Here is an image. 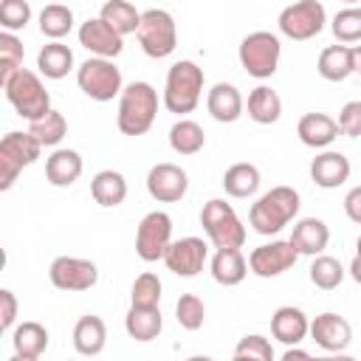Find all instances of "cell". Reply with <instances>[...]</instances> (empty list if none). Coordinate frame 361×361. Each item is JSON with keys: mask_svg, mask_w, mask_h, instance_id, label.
Wrapping results in <instances>:
<instances>
[{"mask_svg": "<svg viewBox=\"0 0 361 361\" xmlns=\"http://www.w3.org/2000/svg\"><path fill=\"white\" fill-rule=\"evenodd\" d=\"M299 206H302V200H299V192L293 186H274L251 203L248 226L262 237L279 234L290 220H296Z\"/></svg>", "mask_w": 361, "mask_h": 361, "instance_id": "obj_1", "label": "cell"}, {"mask_svg": "<svg viewBox=\"0 0 361 361\" xmlns=\"http://www.w3.org/2000/svg\"><path fill=\"white\" fill-rule=\"evenodd\" d=\"M158 116V90L149 82H130L124 85L118 96V113H116V127L121 135H144L155 124Z\"/></svg>", "mask_w": 361, "mask_h": 361, "instance_id": "obj_2", "label": "cell"}, {"mask_svg": "<svg viewBox=\"0 0 361 361\" xmlns=\"http://www.w3.org/2000/svg\"><path fill=\"white\" fill-rule=\"evenodd\" d=\"M203 68L192 59H178L169 71H166V82H164V107L175 116H186L200 104L203 96Z\"/></svg>", "mask_w": 361, "mask_h": 361, "instance_id": "obj_3", "label": "cell"}, {"mask_svg": "<svg viewBox=\"0 0 361 361\" xmlns=\"http://www.w3.org/2000/svg\"><path fill=\"white\" fill-rule=\"evenodd\" d=\"M3 90H6V99L14 107V113L25 121H37L51 110V93L45 90L39 73H34L28 68H20L3 85Z\"/></svg>", "mask_w": 361, "mask_h": 361, "instance_id": "obj_4", "label": "cell"}, {"mask_svg": "<svg viewBox=\"0 0 361 361\" xmlns=\"http://www.w3.org/2000/svg\"><path fill=\"white\" fill-rule=\"evenodd\" d=\"M200 226H203V231L214 248H243L245 245L248 231H245L243 220L237 217L234 206L220 200V197H212L209 203H203Z\"/></svg>", "mask_w": 361, "mask_h": 361, "instance_id": "obj_5", "label": "cell"}, {"mask_svg": "<svg viewBox=\"0 0 361 361\" xmlns=\"http://www.w3.org/2000/svg\"><path fill=\"white\" fill-rule=\"evenodd\" d=\"M76 85L93 102H113L124 90L121 71L107 56H90V59H85L76 68Z\"/></svg>", "mask_w": 361, "mask_h": 361, "instance_id": "obj_6", "label": "cell"}, {"mask_svg": "<svg viewBox=\"0 0 361 361\" xmlns=\"http://www.w3.org/2000/svg\"><path fill=\"white\" fill-rule=\"evenodd\" d=\"M135 37L149 59H166L178 48V23L166 8H147L141 11V25Z\"/></svg>", "mask_w": 361, "mask_h": 361, "instance_id": "obj_7", "label": "cell"}, {"mask_svg": "<svg viewBox=\"0 0 361 361\" xmlns=\"http://www.w3.org/2000/svg\"><path fill=\"white\" fill-rule=\"evenodd\" d=\"M240 65L248 76L254 79H271L279 68V56H282V42L276 34L271 31H251L248 37H243L240 48H237Z\"/></svg>", "mask_w": 361, "mask_h": 361, "instance_id": "obj_8", "label": "cell"}, {"mask_svg": "<svg viewBox=\"0 0 361 361\" xmlns=\"http://www.w3.org/2000/svg\"><path fill=\"white\" fill-rule=\"evenodd\" d=\"M39 152H42V144L31 133H17V130L6 133L0 138V189L8 192L17 183L20 172L37 164Z\"/></svg>", "mask_w": 361, "mask_h": 361, "instance_id": "obj_9", "label": "cell"}, {"mask_svg": "<svg viewBox=\"0 0 361 361\" xmlns=\"http://www.w3.org/2000/svg\"><path fill=\"white\" fill-rule=\"evenodd\" d=\"M324 23H327V11L319 0H296V3L285 6L276 17L279 34L288 39H296V42H305V39H313L316 34H322Z\"/></svg>", "mask_w": 361, "mask_h": 361, "instance_id": "obj_10", "label": "cell"}, {"mask_svg": "<svg viewBox=\"0 0 361 361\" xmlns=\"http://www.w3.org/2000/svg\"><path fill=\"white\" fill-rule=\"evenodd\" d=\"M169 243H172V217L161 209L144 214L135 228V254L144 262H158L164 259Z\"/></svg>", "mask_w": 361, "mask_h": 361, "instance_id": "obj_11", "label": "cell"}, {"mask_svg": "<svg viewBox=\"0 0 361 361\" xmlns=\"http://www.w3.org/2000/svg\"><path fill=\"white\" fill-rule=\"evenodd\" d=\"M299 259V251L293 248L290 240H274L265 245H257L248 254V271L259 279H274L282 276L285 271H290Z\"/></svg>", "mask_w": 361, "mask_h": 361, "instance_id": "obj_12", "label": "cell"}, {"mask_svg": "<svg viewBox=\"0 0 361 361\" xmlns=\"http://www.w3.org/2000/svg\"><path fill=\"white\" fill-rule=\"evenodd\" d=\"M48 279L59 290H90L99 282V268L85 257H56L48 268Z\"/></svg>", "mask_w": 361, "mask_h": 361, "instance_id": "obj_13", "label": "cell"}, {"mask_svg": "<svg viewBox=\"0 0 361 361\" xmlns=\"http://www.w3.org/2000/svg\"><path fill=\"white\" fill-rule=\"evenodd\" d=\"M209 259V245L206 240L200 237H180V240H172L166 254H164V265L166 271H172L175 276H183V279H192L203 271Z\"/></svg>", "mask_w": 361, "mask_h": 361, "instance_id": "obj_14", "label": "cell"}, {"mask_svg": "<svg viewBox=\"0 0 361 361\" xmlns=\"http://www.w3.org/2000/svg\"><path fill=\"white\" fill-rule=\"evenodd\" d=\"M147 192L158 203H178L189 192V175L178 164H169V161L155 164L147 172Z\"/></svg>", "mask_w": 361, "mask_h": 361, "instance_id": "obj_15", "label": "cell"}, {"mask_svg": "<svg viewBox=\"0 0 361 361\" xmlns=\"http://www.w3.org/2000/svg\"><path fill=\"white\" fill-rule=\"evenodd\" d=\"M79 37V45L85 51H90V56H107V59H116L121 51H124V37L110 25L104 23L102 17H90L79 25L76 31Z\"/></svg>", "mask_w": 361, "mask_h": 361, "instance_id": "obj_16", "label": "cell"}, {"mask_svg": "<svg viewBox=\"0 0 361 361\" xmlns=\"http://www.w3.org/2000/svg\"><path fill=\"white\" fill-rule=\"evenodd\" d=\"M310 338L324 353H344L353 344V324L344 316L324 310L310 322Z\"/></svg>", "mask_w": 361, "mask_h": 361, "instance_id": "obj_17", "label": "cell"}, {"mask_svg": "<svg viewBox=\"0 0 361 361\" xmlns=\"http://www.w3.org/2000/svg\"><path fill=\"white\" fill-rule=\"evenodd\" d=\"M350 158L338 149H324L310 161V180L319 189H338L341 183L350 180Z\"/></svg>", "mask_w": 361, "mask_h": 361, "instance_id": "obj_18", "label": "cell"}, {"mask_svg": "<svg viewBox=\"0 0 361 361\" xmlns=\"http://www.w3.org/2000/svg\"><path fill=\"white\" fill-rule=\"evenodd\" d=\"M296 135L310 149H327L341 135V130H338V121L327 113H305L296 121Z\"/></svg>", "mask_w": 361, "mask_h": 361, "instance_id": "obj_19", "label": "cell"}, {"mask_svg": "<svg viewBox=\"0 0 361 361\" xmlns=\"http://www.w3.org/2000/svg\"><path fill=\"white\" fill-rule=\"evenodd\" d=\"M271 336L276 341H282L285 347L302 344L310 336V319L305 316V310H299L293 305H282L271 316Z\"/></svg>", "mask_w": 361, "mask_h": 361, "instance_id": "obj_20", "label": "cell"}, {"mask_svg": "<svg viewBox=\"0 0 361 361\" xmlns=\"http://www.w3.org/2000/svg\"><path fill=\"white\" fill-rule=\"evenodd\" d=\"M206 110H209V116H212L214 121L231 124V121H237V118L243 116L245 102H243V93H240L234 85L217 82V85H212L209 93H206Z\"/></svg>", "mask_w": 361, "mask_h": 361, "instance_id": "obj_21", "label": "cell"}, {"mask_svg": "<svg viewBox=\"0 0 361 361\" xmlns=\"http://www.w3.org/2000/svg\"><path fill=\"white\" fill-rule=\"evenodd\" d=\"M85 164H82V155L76 149H68V147H56L48 158H45V180L56 189H68L79 180Z\"/></svg>", "mask_w": 361, "mask_h": 361, "instance_id": "obj_22", "label": "cell"}, {"mask_svg": "<svg viewBox=\"0 0 361 361\" xmlns=\"http://www.w3.org/2000/svg\"><path fill=\"white\" fill-rule=\"evenodd\" d=\"M290 243H293V248L299 251V257L324 254V248H327V243H330V228H327V223L319 220V217H302V220L293 223Z\"/></svg>", "mask_w": 361, "mask_h": 361, "instance_id": "obj_23", "label": "cell"}, {"mask_svg": "<svg viewBox=\"0 0 361 361\" xmlns=\"http://www.w3.org/2000/svg\"><path fill=\"white\" fill-rule=\"evenodd\" d=\"M212 279L223 288H234L248 276V259L240 248H217L209 262Z\"/></svg>", "mask_w": 361, "mask_h": 361, "instance_id": "obj_24", "label": "cell"}, {"mask_svg": "<svg viewBox=\"0 0 361 361\" xmlns=\"http://www.w3.org/2000/svg\"><path fill=\"white\" fill-rule=\"evenodd\" d=\"M48 330L39 322H23L11 330V344H14V358L17 361H37L48 350Z\"/></svg>", "mask_w": 361, "mask_h": 361, "instance_id": "obj_25", "label": "cell"}, {"mask_svg": "<svg viewBox=\"0 0 361 361\" xmlns=\"http://www.w3.org/2000/svg\"><path fill=\"white\" fill-rule=\"evenodd\" d=\"M107 344V327H104V319L96 316V313H87L82 316L76 324H73V350L79 355H99Z\"/></svg>", "mask_w": 361, "mask_h": 361, "instance_id": "obj_26", "label": "cell"}, {"mask_svg": "<svg viewBox=\"0 0 361 361\" xmlns=\"http://www.w3.org/2000/svg\"><path fill=\"white\" fill-rule=\"evenodd\" d=\"M220 183H223V189H226L228 197L243 200V197H254V195L259 192L262 175H259V169H257L254 164L237 161V164H231V166L223 172V180H220Z\"/></svg>", "mask_w": 361, "mask_h": 361, "instance_id": "obj_27", "label": "cell"}, {"mask_svg": "<svg viewBox=\"0 0 361 361\" xmlns=\"http://www.w3.org/2000/svg\"><path fill=\"white\" fill-rule=\"evenodd\" d=\"M90 195L102 209H116L127 197V178L118 169H102L90 178Z\"/></svg>", "mask_w": 361, "mask_h": 361, "instance_id": "obj_28", "label": "cell"}, {"mask_svg": "<svg viewBox=\"0 0 361 361\" xmlns=\"http://www.w3.org/2000/svg\"><path fill=\"white\" fill-rule=\"evenodd\" d=\"M245 110H248V118L254 124H276L282 118V99L274 87L268 85H257L251 93H248V102H245Z\"/></svg>", "mask_w": 361, "mask_h": 361, "instance_id": "obj_29", "label": "cell"}, {"mask_svg": "<svg viewBox=\"0 0 361 361\" xmlns=\"http://www.w3.org/2000/svg\"><path fill=\"white\" fill-rule=\"evenodd\" d=\"M124 330L133 341H152L161 336L164 330V319L158 307H141V305H130L127 316H124Z\"/></svg>", "mask_w": 361, "mask_h": 361, "instance_id": "obj_30", "label": "cell"}, {"mask_svg": "<svg viewBox=\"0 0 361 361\" xmlns=\"http://www.w3.org/2000/svg\"><path fill=\"white\" fill-rule=\"evenodd\" d=\"M37 71L45 76V79H65L71 71H73V51L59 42V39H51L48 45L39 48L37 54Z\"/></svg>", "mask_w": 361, "mask_h": 361, "instance_id": "obj_31", "label": "cell"}, {"mask_svg": "<svg viewBox=\"0 0 361 361\" xmlns=\"http://www.w3.org/2000/svg\"><path fill=\"white\" fill-rule=\"evenodd\" d=\"M316 71L327 82H344L353 73V45H327L319 54Z\"/></svg>", "mask_w": 361, "mask_h": 361, "instance_id": "obj_32", "label": "cell"}, {"mask_svg": "<svg viewBox=\"0 0 361 361\" xmlns=\"http://www.w3.org/2000/svg\"><path fill=\"white\" fill-rule=\"evenodd\" d=\"M206 144V133L197 121L192 118H178L172 127H169V147L178 152V155H197Z\"/></svg>", "mask_w": 361, "mask_h": 361, "instance_id": "obj_33", "label": "cell"}, {"mask_svg": "<svg viewBox=\"0 0 361 361\" xmlns=\"http://www.w3.org/2000/svg\"><path fill=\"white\" fill-rule=\"evenodd\" d=\"M99 17H102L104 23H110L121 37L135 34L138 25H141V11H138L130 0H107V3L102 6Z\"/></svg>", "mask_w": 361, "mask_h": 361, "instance_id": "obj_34", "label": "cell"}, {"mask_svg": "<svg viewBox=\"0 0 361 361\" xmlns=\"http://www.w3.org/2000/svg\"><path fill=\"white\" fill-rule=\"evenodd\" d=\"M71 28H73V11H71V6H65V3H48L39 11V31H42V37L62 39V37L71 34Z\"/></svg>", "mask_w": 361, "mask_h": 361, "instance_id": "obj_35", "label": "cell"}, {"mask_svg": "<svg viewBox=\"0 0 361 361\" xmlns=\"http://www.w3.org/2000/svg\"><path fill=\"white\" fill-rule=\"evenodd\" d=\"M28 133H31L42 147H56V144L68 135V121H65V116H62L59 110L51 107L42 118L28 121Z\"/></svg>", "mask_w": 361, "mask_h": 361, "instance_id": "obj_36", "label": "cell"}, {"mask_svg": "<svg viewBox=\"0 0 361 361\" xmlns=\"http://www.w3.org/2000/svg\"><path fill=\"white\" fill-rule=\"evenodd\" d=\"M344 265L330 254H316L310 262V282L322 290H336L344 282Z\"/></svg>", "mask_w": 361, "mask_h": 361, "instance_id": "obj_37", "label": "cell"}, {"mask_svg": "<svg viewBox=\"0 0 361 361\" xmlns=\"http://www.w3.org/2000/svg\"><path fill=\"white\" fill-rule=\"evenodd\" d=\"M330 28H333V37L344 45L361 42V6H344L341 11H336Z\"/></svg>", "mask_w": 361, "mask_h": 361, "instance_id": "obj_38", "label": "cell"}, {"mask_svg": "<svg viewBox=\"0 0 361 361\" xmlns=\"http://www.w3.org/2000/svg\"><path fill=\"white\" fill-rule=\"evenodd\" d=\"M23 42L14 37V31L0 34V85H6L20 68H23Z\"/></svg>", "mask_w": 361, "mask_h": 361, "instance_id": "obj_39", "label": "cell"}, {"mask_svg": "<svg viewBox=\"0 0 361 361\" xmlns=\"http://www.w3.org/2000/svg\"><path fill=\"white\" fill-rule=\"evenodd\" d=\"M161 290H164V285H161L158 274L144 271V274L135 276V282H133V288H130V305L158 307V302H161Z\"/></svg>", "mask_w": 361, "mask_h": 361, "instance_id": "obj_40", "label": "cell"}, {"mask_svg": "<svg viewBox=\"0 0 361 361\" xmlns=\"http://www.w3.org/2000/svg\"><path fill=\"white\" fill-rule=\"evenodd\" d=\"M175 319L183 330H200L206 322V305L197 293H180L175 302Z\"/></svg>", "mask_w": 361, "mask_h": 361, "instance_id": "obj_41", "label": "cell"}, {"mask_svg": "<svg viewBox=\"0 0 361 361\" xmlns=\"http://www.w3.org/2000/svg\"><path fill=\"white\" fill-rule=\"evenodd\" d=\"M234 358L237 361H274V347L265 336L259 333H251V336H243L234 347Z\"/></svg>", "mask_w": 361, "mask_h": 361, "instance_id": "obj_42", "label": "cell"}, {"mask_svg": "<svg viewBox=\"0 0 361 361\" xmlns=\"http://www.w3.org/2000/svg\"><path fill=\"white\" fill-rule=\"evenodd\" d=\"M31 23L28 0H3L0 3V25L3 31H23Z\"/></svg>", "mask_w": 361, "mask_h": 361, "instance_id": "obj_43", "label": "cell"}, {"mask_svg": "<svg viewBox=\"0 0 361 361\" xmlns=\"http://www.w3.org/2000/svg\"><path fill=\"white\" fill-rule=\"evenodd\" d=\"M338 130L341 135L347 138H361V99H353L347 102L341 110H338Z\"/></svg>", "mask_w": 361, "mask_h": 361, "instance_id": "obj_44", "label": "cell"}, {"mask_svg": "<svg viewBox=\"0 0 361 361\" xmlns=\"http://www.w3.org/2000/svg\"><path fill=\"white\" fill-rule=\"evenodd\" d=\"M17 310H20V302H17L14 290L3 288V290H0V330H3V333H11V330H14Z\"/></svg>", "mask_w": 361, "mask_h": 361, "instance_id": "obj_45", "label": "cell"}, {"mask_svg": "<svg viewBox=\"0 0 361 361\" xmlns=\"http://www.w3.org/2000/svg\"><path fill=\"white\" fill-rule=\"evenodd\" d=\"M344 214H347L355 226H361V186H353V189L344 195Z\"/></svg>", "mask_w": 361, "mask_h": 361, "instance_id": "obj_46", "label": "cell"}, {"mask_svg": "<svg viewBox=\"0 0 361 361\" xmlns=\"http://www.w3.org/2000/svg\"><path fill=\"white\" fill-rule=\"evenodd\" d=\"M293 358H310V353L307 350H299V344H290V347H285L282 361H293Z\"/></svg>", "mask_w": 361, "mask_h": 361, "instance_id": "obj_47", "label": "cell"}, {"mask_svg": "<svg viewBox=\"0 0 361 361\" xmlns=\"http://www.w3.org/2000/svg\"><path fill=\"white\" fill-rule=\"evenodd\" d=\"M353 73L361 76V42L353 45Z\"/></svg>", "mask_w": 361, "mask_h": 361, "instance_id": "obj_48", "label": "cell"}, {"mask_svg": "<svg viewBox=\"0 0 361 361\" xmlns=\"http://www.w3.org/2000/svg\"><path fill=\"white\" fill-rule=\"evenodd\" d=\"M350 276L361 285V257H353V262H350Z\"/></svg>", "mask_w": 361, "mask_h": 361, "instance_id": "obj_49", "label": "cell"}, {"mask_svg": "<svg viewBox=\"0 0 361 361\" xmlns=\"http://www.w3.org/2000/svg\"><path fill=\"white\" fill-rule=\"evenodd\" d=\"M355 257H361V234H358V240H355Z\"/></svg>", "mask_w": 361, "mask_h": 361, "instance_id": "obj_50", "label": "cell"}, {"mask_svg": "<svg viewBox=\"0 0 361 361\" xmlns=\"http://www.w3.org/2000/svg\"><path fill=\"white\" fill-rule=\"evenodd\" d=\"M341 3H347V6H355V3H361V0H341Z\"/></svg>", "mask_w": 361, "mask_h": 361, "instance_id": "obj_51", "label": "cell"}]
</instances>
